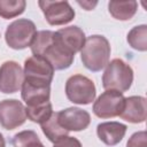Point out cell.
<instances>
[{"label": "cell", "mask_w": 147, "mask_h": 147, "mask_svg": "<svg viewBox=\"0 0 147 147\" xmlns=\"http://www.w3.org/2000/svg\"><path fill=\"white\" fill-rule=\"evenodd\" d=\"M24 80L51 85L54 76L53 67L42 57L30 56L24 61Z\"/></svg>", "instance_id": "8"}, {"label": "cell", "mask_w": 147, "mask_h": 147, "mask_svg": "<svg viewBox=\"0 0 147 147\" xmlns=\"http://www.w3.org/2000/svg\"><path fill=\"white\" fill-rule=\"evenodd\" d=\"M124 95L118 91L107 90L95 100L93 114L99 118H113L119 116L124 106Z\"/></svg>", "instance_id": "6"}, {"label": "cell", "mask_w": 147, "mask_h": 147, "mask_svg": "<svg viewBox=\"0 0 147 147\" xmlns=\"http://www.w3.org/2000/svg\"><path fill=\"white\" fill-rule=\"evenodd\" d=\"M38 5L51 25H64L75 18V10L68 1L40 0Z\"/></svg>", "instance_id": "7"}, {"label": "cell", "mask_w": 147, "mask_h": 147, "mask_svg": "<svg viewBox=\"0 0 147 147\" xmlns=\"http://www.w3.org/2000/svg\"><path fill=\"white\" fill-rule=\"evenodd\" d=\"M56 33L59 34L62 42L67 46V48L70 52H72L74 54L82 51V48L84 47L86 38H85L84 31L80 28H78L76 25L62 28V29L57 30Z\"/></svg>", "instance_id": "15"}, {"label": "cell", "mask_w": 147, "mask_h": 147, "mask_svg": "<svg viewBox=\"0 0 147 147\" xmlns=\"http://www.w3.org/2000/svg\"><path fill=\"white\" fill-rule=\"evenodd\" d=\"M25 113H26V117L38 124H42L44 122H46L53 114V109H52V103L51 101L37 107H31V108H25Z\"/></svg>", "instance_id": "21"}, {"label": "cell", "mask_w": 147, "mask_h": 147, "mask_svg": "<svg viewBox=\"0 0 147 147\" xmlns=\"http://www.w3.org/2000/svg\"><path fill=\"white\" fill-rule=\"evenodd\" d=\"M25 6L24 0H0V17L5 20L14 18L24 11Z\"/></svg>", "instance_id": "20"}, {"label": "cell", "mask_w": 147, "mask_h": 147, "mask_svg": "<svg viewBox=\"0 0 147 147\" xmlns=\"http://www.w3.org/2000/svg\"><path fill=\"white\" fill-rule=\"evenodd\" d=\"M126 147H147L146 131H139V132L133 133L127 140Z\"/></svg>", "instance_id": "22"}, {"label": "cell", "mask_w": 147, "mask_h": 147, "mask_svg": "<svg viewBox=\"0 0 147 147\" xmlns=\"http://www.w3.org/2000/svg\"><path fill=\"white\" fill-rule=\"evenodd\" d=\"M25 107L15 99L0 101V125L6 130H14L23 125L26 121Z\"/></svg>", "instance_id": "9"}, {"label": "cell", "mask_w": 147, "mask_h": 147, "mask_svg": "<svg viewBox=\"0 0 147 147\" xmlns=\"http://www.w3.org/2000/svg\"><path fill=\"white\" fill-rule=\"evenodd\" d=\"M127 126L119 122H105L96 126L99 139L107 146H115L125 136Z\"/></svg>", "instance_id": "14"}, {"label": "cell", "mask_w": 147, "mask_h": 147, "mask_svg": "<svg viewBox=\"0 0 147 147\" xmlns=\"http://www.w3.org/2000/svg\"><path fill=\"white\" fill-rule=\"evenodd\" d=\"M13 147H45L37 133L32 130H24L11 138Z\"/></svg>", "instance_id": "19"}, {"label": "cell", "mask_w": 147, "mask_h": 147, "mask_svg": "<svg viewBox=\"0 0 147 147\" xmlns=\"http://www.w3.org/2000/svg\"><path fill=\"white\" fill-rule=\"evenodd\" d=\"M110 57V44L108 39L100 34H93L85 40L80 51V59L86 69L93 72L102 70Z\"/></svg>", "instance_id": "2"}, {"label": "cell", "mask_w": 147, "mask_h": 147, "mask_svg": "<svg viewBox=\"0 0 147 147\" xmlns=\"http://www.w3.org/2000/svg\"><path fill=\"white\" fill-rule=\"evenodd\" d=\"M37 33L36 25L28 18H18L10 23L5 32L7 45L13 49H24L31 46Z\"/></svg>", "instance_id": "4"}, {"label": "cell", "mask_w": 147, "mask_h": 147, "mask_svg": "<svg viewBox=\"0 0 147 147\" xmlns=\"http://www.w3.org/2000/svg\"><path fill=\"white\" fill-rule=\"evenodd\" d=\"M138 9V2L131 1H110L108 3V10L110 15L119 21L131 20Z\"/></svg>", "instance_id": "16"}, {"label": "cell", "mask_w": 147, "mask_h": 147, "mask_svg": "<svg viewBox=\"0 0 147 147\" xmlns=\"http://www.w3.org/2000/svg\"><path fill=\"white\" fill-rule=\"evenodd\" d=\"M96 88L94 83L83 75H74L65 83V95L69 101L77 105H88L94 101Z\"/></svg>", "instance_id": "5"}, {"label": "cell", "mask_w": 147, "mask_h": 147, "mask_svg": "<svg viewBox=\"0 0 147 147\" xmlns=\"http://www.w3.org/2000/svg\"><path fill=\"white\" fill-rule=\"evenodd\" d=\"M30 47L33 56L45 59L54 70L69 68L75 59V54L67 48L54 31L42 30L37 32Z\"/></svg>", "instance_id": "1"}, {"label": "cell", "mask_w": 147, "mask_h": 147, "mask_svg": "<svg viewBox=\"0 0 147 147\" xmlns=\"http://www.w3.org/2000/svg\"><path fill=\"white\" fill-rule=\"evenodd\" d=\"M53 147H83L80 141L75 137H65L55 142Z\"/></svg>", "instance_id": "23"}, {"label": "cell", "mask_w": 147, "mask_h": 147, "mask_svg": "<svg viewBox=\"0 0 147 147\" xmlns=\"http://www.w3.org/2000/svg\"><path fill=\"white\" fill-rule=\"evenodd\" d=\"M78 5H80L82 7H84L86 10H92V9L96 6V2H93V3H92V2H84V1L80 2V1H78Z\"/></svg>", "instance_id": "24"}, {"label": "cell", "mask_w": 147, "mask_h": 147, "mask_svg": "<svg viewBox=\"0 0 147 147\" xmlns=\"http://www.w3.org/2000/svg\"><path fill=\"white\" fill-rule=\"evenodd\" d=\"M24 82V72L15 61H6L0 67V92L10 94L18 92Z\"/></svg>", "instance_id": "10"}, {"label": "cell", "mask_w": 147, "mask_h": 147, "mask_svg": "<svg viewBox=\"0 0 147 147\" xmlns=\"http://www.w3.org/2000/svg\"><path fill=\"white\" fill-rule=\"evenodd\" d=\"M0 147H6V141H5V138L1 133H0Z\"/></svg>", "instance_id": "25"}, {"label": "cell", "mask_w": 147, "mask_h": 147, "mask_svg": "<svg viewBox=\"0 0 147 147\" xmlns=\"http://www.w3.org/2000/svg\"><path fill=\"white\" fill-rule=\"evenodd\" d=\"M133 82V70L121 59L111 60L102 75V86L107 90L118 91L121 93L127 91Z\"/></svg>", "instance_id": "3"}, {"label": "cell", "mask_w": 147, "mask_h": 147, "mask_svg": "<svg viewBox=\"0 0 147 147\" xmlns=\"http://www.w3.org/2000/svg\"><path fill=\"white\" fill-rule=\"evenodd\" d=\"M21 90H22L21 95L23 101L26 103V108L37 107L49 102L51 85L37 84L24 80Z\"/></svg>", "instance_id": "12"}, {"label": "cell", "mask_w": 147, "mask_h": 147, "mask_svg": "<svg viewBox=\"0 0 147 147\" xmlns=\"http://www.w3.org/2000/svg\"><path fill=\"white\" fill-rule=\"evenodd\" d=\"M126 39L132 48L145 52L147 49V26L145 24L134 26L127 33Z\"/></svg>", "instance_id": "18"}, {"label": "cell", "mask_w": 147, "mask_h": 147, "mask_svg": "<svg viewBox=\"0 0 147 147\" xmlns=\"http://www.w3.org/2000/svg\"><path fill=\"white\" fill-rule=\"evenodd\" d=\"M59 123L67 131H82L87 129L91 123V116L86 110L77 107H70L57 113Z\"/></svg>", "instance_id": "11"}, {"label": "cell", "mask_w": 147, "mask_h": 147, "mask_svg": "<svg viewBox=\"0 0 147 147\" xmlns=\"http://www.w3.org/2000/svg\"><path fill=\"white\" fill-rule=\"evenodd\" d=\"M147 116V105L146 99L139 95H132L125 98L123 109L119 114V117L130 122V123H142Z\"/></svg>", "instance_id": "13"}, {"label": "cell", "mask_w": 147, "mask_h": 147, "mask_svg": "<svg viewBox=\"0 0 147 147\" xmlns=\"http://www.w3.org/2000/svg\"><path fill=\"white\" fill-rule=\"evenodd\" d=\"M41 125V130L44 132V134L48 138L49 141L52 142H57L61 139L68 137L69 131H67L60 123H59V118H57V113H53L52 116L44 122Z\"/></svg>", "instance_id": "17"}]
</instances>
